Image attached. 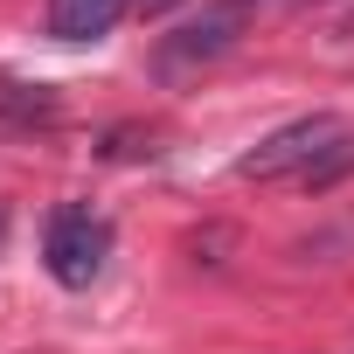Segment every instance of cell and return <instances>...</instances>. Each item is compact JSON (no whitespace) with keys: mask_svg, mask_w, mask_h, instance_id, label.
I'll return each instance as SVG.
<instances>
[{"mask_svg":"<svg viewBox=\"0 0 354 354\" xmlns=\"http://www.w3.org/2000/svg\"><path fill=\"white\" fill-rule=\"evenodd\" d=\"M340 139H347V125H340L333 111H313V118H292V125L264 132V139L236 160V174H243V181H285V174H299V181H306V174H313Z\"/></svg>","mask_w":354,"mask_h":354,"instance_id":"6da1fadb","label":"cell"},{"mask_svg":"<svg viewBox=\"0 0 354 354\" xmlns=\"http://www.w3.org/2000/svg\"><path fill=\"white\" fill-rule=\"evenodd\" d=\"M104 257H111V223H104L97 209H84V202H63V209L49 216V230H42V264H49V278L70 285V292H84V285L104 271Z\"/></svg>","mask_w":354,"mask_h":354,"instance_id":"7a4b0ae2","label":"cell"},{"mask_svg":"<svg viewBox=\"0 0 354 354\" xmlns=\"http://www.w3.org/2000/svg\"><path fill=\"white\" fill-rule=\"evenodd\" d=\"M236 8H209L202 21H188V28H174L167 42H160V70L167 77H188L195 63H209V56H223L230 42H236Z\"/></svg>","mask_w":354,"mask_h":354,"instance_id":"3957f363","label":"cell"},{"mask_svg":"<svg viewBox=\"0 0 354 354\" xmlns=\"http://www.w3.org/2000/svg\"><path fill=\"white\" fill-rule=\"evenodd\" d=\"M125 15V0H49V35L56 42H97Z\"/></svg>","mask_w":354,"mask_h":354,"instance_id":"277c9868","label":"cell"},{"mask_svg":"<svg viewBox=\"0 0 354 354\" xmlns=\"http://www.w3.org/2000/svg\"><path fill=\"white\" fill-rule=\"evenodd\" d=\"M0 118H8V125H49V118H56V91H42V84H8V77H0Z\"/></svg>","mask_w":354,"mask_h":354,"instance_id":"5b68a950","label":"cell"},{"mask_svg":"<svg viewBox=\"0 0 354 354\" xmlns=\"http://www.w3.org/2000/svg\"><path fill=\"white\" fill-rule=\"evenodd\" d=\"M139 8H146V15H167V8H181V0H139Z\"/></svg>","mask_w":354,"mask_h":354,"instance_id":"8992f818","label":"cell"}]
</instances>
